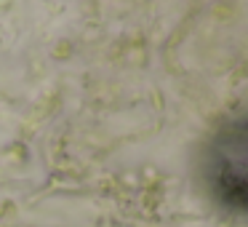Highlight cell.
<instances>
[{"label": "cell", "instance_id": "cell-1", "mask_svg": "<svg viewBox=\"0 0 248 227\" xmlns=\"http://www.w3.org/2000/svg\"><path fill=\"white\" fill-rule=\"evenodd\" d=\"M208 190L224 209L248 214V110L224 123L203 155Z\"/></svg>", "mask_w": 248, "mask_h": 227}]
</instances>
